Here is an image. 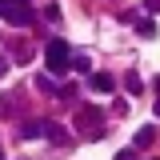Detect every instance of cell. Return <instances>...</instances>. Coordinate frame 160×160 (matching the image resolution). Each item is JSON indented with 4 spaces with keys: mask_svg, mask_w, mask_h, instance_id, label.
Listing matches in <instances>:
<instances>
[{
    "mask_svg": "<svg viewBox=\"0 0 160 160\" xmlns=\"http://www.w3.org/2000/svg\"><path fill=\"white\" fill-rule=\"evenodd\" d=\"M44 60H48V68H52V72H68L76 56H72V48H68L64 40H52V44L44 48Z\"/></svg>",
    "mask_w": 160,
    "mask_h": 160,
    "instance_id": "obj_1",
    "label": "cell"
},
{
    "mask_svg": "<svg viewBox=\"0 0 160 160\" xmlns=\"http://www.w3.org/2000/svg\"><path fill=\"white\" fill-rule=\"evenodd\" d=\"M88 88H92V92H100V96H108V92H112L116 84H112V76H104V72H96V76L88 80Z\"/></svg>",
    "mask_w": 160,
    "mask_h": 160,
    "instance_id": "obj_2",
    "label": "cell"
},
{
    "mask_svg": "<svg viewBox=\"0 0 160 160\" xmlns=\"http://www.w3.org/2000/svg\"><path fill=\"white\" fill-rule=\"evenodd\" d=\"M76 124H80V128H88V132H100V128H96V108H80Z\"/></svg>",
    "mask_w": 160,
    "mask_h": 160,
    "instance_id": "obj_3",
    "label": "cell"
},
{
    "mask_svg": "<svg viewBox=\"0 0 160 160\" xmlns=\"http://www.w3.org/2000/svg\"><path fill=\"white\" fill-rule=\"evenodd\" d=\"M40 128H44V136H48V140H56V144H64V140H68V132H64L60 124H40Z\"/></svg>",
    "mask_w": 160,
    "mask_h": 160,
    "instance_id": "obj_4",
    "label": "cell"
},
{
    "mask_svg": "<svg viewBox=\"0 0 160 160\" xmlns=\"http://www.w3.org/2000/svg\"><path fill=\"white\" fill-rule=\"evenodd\" d=\"M124 92H132V96H140V92H144V84H140V76H124Z\"/></svg>",
    "mask_w": 160,
    "mask_h": 160,
    "instance_id": "obj_5",
    "label": "cell"
},
{
    "mask_svg": "<svg viewBox=\"0 0 160 160\" xmlns=\"http://www.w3.org/2000/svg\"><path fill=\"white\" fill-rule=\"evenodd\" d=\"M152 136H156L152 128H140V132H136V144H152Z\"/></svg>",
    "mask_w": 160,
    "mask_h": 160,
    "instance_id": "obj_6",
    "label": "cell"
},
{
    "mask_svg": "<svg viewBox=\"0 0 160 160\" xmlns=\"http://www.w3.org/2000/svg\"><path fill=\"white\" fill-rule=\"evenodd\" d=\"M144 8L148 12H160V0H144Z\"/></svg>",
    "mask_w": 160,
    "mask_h": 160,
    "instance_id": "obj_7",
    "label": "cell"
},
{
    "mask_svg": "<svg viewBox=\"0 0 160 160\" xmlns=\"http://www.w3.org/2000/svg\"><path fill=\"white\" fill-rule=\"evenodd\" d=\"M12 4H20V8H24V4H28V0H12Z\"/></svg>",
    "mask_w": 160,
    "mask_h": 160,
    "instance_id": "obj_8",
    "label": "cell"
},
{
    "mask_svg": "<svg viewBox=\"0 0 160 160\" xmlns=\"http://www.w3.org/2000/svg\"><path fill=\"white\" fill-rule=\"evenodd\" d=\"M0 76H4V60H0Z\"/></svg>",
    "mask_w": 160,
    "mask_h": 160,
    "instance_id": "obj_9",
    "label": "cell"
},
{
    "mask_svg": "<svg viewBox=\"0 0 160 160\" xmlns=\"http://www.w3.org/2000/svg\"><path fill=\"white\" fill-rule=\"evenodd\" d=\"M0 160H4V152H0Z\"/></svg>",
    "mask_w": 160,
    "mask_h": 160,
    "instance_id": "obj_10",
    "label": "cell"
}]
</instances>
